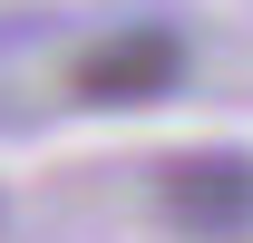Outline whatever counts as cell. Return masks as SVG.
<instances>
[{"instance_id": "1", "label": "cell", "mask_w": 253, "mask_h": 243, "mask_svg": "<svg viewBox=\"0 0 253 243\" xmlns=\"http://www.w3.org/2000/svg\"><path fill=\"white\" fill-rule=\"evenodd\" d=\"M156 224L185 243H253V156L244 146H185L156 165Z\"/></svg>"}, {"instance_id": "2", "label": "cell", "mask_w": 253, "mask_h": 243, "mask_svg": "<svg viewBox=\"0 0 253 243\" xmlns=\"http://www.w3.org/2000/svg\"><path fill=\"white\" fill-rule=\"evenodd\" d=\"M68 88H78V107H156V97L185 88V30L175 20H126L78 59Z\"/></svg>"}]
</instances>
